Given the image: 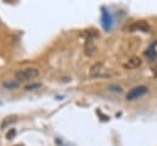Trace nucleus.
I'll return each instance as SVG.
<instances>
[{
    "instance_id": "1",
    "label": "nucleus",
    "mask_w": 157,
    "mask_h": 146,
    "mask_svg": "<svg viewBox=\"0 0 157 146\" xmlns=\"http://www.w3.org/2000/svg\"><path fill=\"white\" fill-rule=\"evenodd\" d=\"M39 75V70L36 67H26V69H21L16 72V79L18 81H31L33 79H36Z\"/></svg>"
},
{
    "instance_id": "2",
    "label": "nucleus",
    "mask_w": 157,
    "mask_h": 146,
    "mask_svg": "<svg viewBox=\"0 0 157 146\" xmlns=\"http://www.w3.org/2000/svg\"><path fill=\"white\" fill-rule=\"evenodd\" d=\"M128 32H136V31H140V32H144V33H147L151 31V27L150 25L146 22V21H135L132 22L131 25H129L126 27Z\"/></svg>"
},
{
    "instance_id": "3",
    "label": "nucleus",
    "mask_w": 157,
    "mask_h": 146,
    "mask_svg": "<svg viewBox=\"0 0 157 146\" xmlns=\"http://www.w3.org/2000/svg\"><path fill=\"white\" fill-rule=\"evenodd\" d=\"M147 91H148V88H147L146 86H136V87L131 88V90L128 92L126 99H128V101H134V99H136V98L144 96L145 93H147Z\"/></svg>"
},
{
    "instance_id": "4",
    "label": "nucleus",
    "mask_w": 157,
    "mask_h": 146,
    "mask_svg": "<svg viewBox=\"0 0 157 146\" xmlns=\"http://www.w3.org/2000/svg\"><path fill=\"white\" fill-rule=\"evenodd\" d=\"M101 21H102V26H103V28L108 32V31H110L112 29V26H113V16H112V13L107 10V9H102V18H101Z\"/></svg>"
},
{
    "instance_id": "5",
    "label": "nucleus",
    "mask_w": 157,
    "mask_h": 146,
    "mask_svg": "<svg viewBox=\"0 0 157 146\" xmlns=\"http://www.w3.org/2000/svg\"><path fill=\"white\" fill-rule=\"evenodd\" d=\"M104 71V67H103V64L102 63H96L91 66V70H90V76L91 77H97V76H102V72Z\"/></svg>"
},
{
    "instance_id": "6",
    "label": "nucleus",
    "mask_w": 157,
    "mask_h": 146,
    "mask_svg": "<svg viewBox=\"0 0 157 146\" xmlns=\"http://www.w3.org/2000/svg\"><path fill=\"white\" fill-rule=\"evenodd\" d=\"M96 52H97V47L94 45L92 38H88L87 42H86V44H85V54L87 56H92V55L96 54Z\"/></svg>"
},
{
    "instance_id": "7",
    "label": "nucleus",
    "mask_w": 157,
    "mask_h": 146,
    "mask_svg": "<svg viewBox=\"0 0 157 146\" xmlns=\"http://www.w3.org/2000/svg\"><path fill=\"white\" fill-rule=\"evenodd\" d=\"M141 65V59L139 56H131L126 60V63L124 64L125 69H136Z\"/></svg>"
},
{
    "instance_id": "8",
    "label": "nucleus",
    "mask_w": 157,
    "mask_h": 146,
    "mask_svg": "<svg viewBox=\"0 0 157 146\" xmlns=\"http://www.w3.org/2000/svg\"><path fill=\"white\" fill-rule=\"evenodd\" d=\"M16 121H17V115H9V117L2 119V121L0 124V129H5V128L10 126L11 124H13Z\"/></svg>"
},
{
    "instance_id": "9",
    "label": "nucleus",
    "mask_w": 157,
    "mask_h": 146,
    "mask_svg": "<svg viewBox=\"0 0 157 146\" xmlns=\"http://www.w3.org/2000/svg\"><path fill=\"white\" fill-rule=\"evenodd\" d=\"M2 86L5 88H7V90H15V88H17L20 86V81L18 80H11V79H9V80L2 81Z\"/></svg>"
},
{
    "instance_id": "10",
    "label": "nucleus",
    "mask_w": 157,
    "mask_h": 146,
    "mask_svg": "<svg viewBox=\"0 0 157 146\" xmlns=\"http://www.w3.org/2000/svg\"><path fill=\"white\" fill-rule=\"evenodd\" d=\"M150 69H151V71H152L153 76H155V77H157V59H155V60H151V61H150Z\"/></svg>"
},
{
    "instance_id": "11",
    "label": "nucleus",
    "mask_w": 157,
    "mask_h": 146,
    "mask_svg": "<svg viewBox=\"0 0 157 146\" xmlns=\"http://www.w3.org/2000/svg\"><path fill=\"white\" fill-rule=\"evenodd\" d=\"M146 56H147L150 60H155L156 56H157V53H156V50H155L153 48H150V49H147V52H146Z\"/></svg>"
},
{
    "instance_id": "12",
    "label": "nucleus",
    "mask_w": 157,
    "mask_h": 146,
    "mask_svg": "<svg viewBox=\"0 0 157 146\" xmlns=\"http://www.w3.org/2000/svg\"><path fill=\"white\" fill-rule=\"evenodd\" d=\"M16 136V129H10L7 133H6V139L7 140H11Z\"/></svg>"
},
{
    "instance_id": "13",
    "label": "nucleus",
    "mask_w": 157,
    "mask_h": 146,
    "mask_svg": "<svg viewBox=\"0 0 157 146\" xmlns=\"http://www.w3.org/2000/svg\"><path fill=\"white\" fill-rule=\"evenodd\" d=\"M40 83H33V85H28L26 86V90H32V88H36V87H39Z\"/></svg>"
},
{
    "instance_id": "14",
    "label": "nucleus",
    "mask_w": 157,
    "mask_h": 146,
    "mask_svg": "<svg viewBox=\"0 0 157 146\" xmlns=\"http://www.w3.org/2000/svg\"><path fill=\"white\" fill-rule=\"evenodd\" d=\"M109 90H110V91H114V92H121V88L118 87V86H110Z\"/></svg>"
},
{
    "instance_id": "15",
    "label": "nucleus",
    "mask_w": 157,
    "mask_h": 146,
    "mask_svg": "<svg viewBox=\"0 0 157 146\" xmlns=\"http://www.w3.org/2000/svg\"><path fill=\"white\" fill-rule=\"evenodd\" d=\"M0 103H1V102H0Z\"/></svg>"
}]
</instances>
